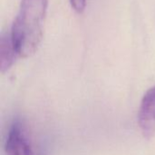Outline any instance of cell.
Segmentation results:
<instances>
[{
    "label": "cell",
    "mask_w": 155,
    "mask_h": 155,
    "mask_svg": "<svg viewBox=\"0 0 155 155\" xmlns=\"http://www.w3.org/2000/svg\"><path fill=\"white\" fill-rule=\"evenodd\" d=\"M48 0H21L10 33L21 58H28L38 49L44 34Z\"/></svg>",
    "instance_id": "obj_1"
},
{
    "label": "cell",
    "mask_w": 155,
    "mask_h": 155,
    "mask_svg": "<svg viewBox=\"0 0 155 155\" xmlns=\"http://www.w3.org/2000/svg\"><path fill=\"white\" fill-rule=\"evenodd\" d=\"M138 124L143 136L150 140L155 135V86L143 95L138 111Z\"/></svg>",
    "instance_id": "obj_2"
},
{
    "label": "cell",
    "mask_w": 155,
    "mask_h": 155,
    "mask_svg": "<svg viewBox=\"0 0 155 155\" xmlns=\"http://www.w3.org/2000/svg\"><path fill=\"white\" fill-rule=\"evenodd\" d=\"M5 155H33L29 140L20 123L15 122L10 128L5 143Z\"/></svg>",
    "instance_id": "obj_3"
},
{
    "label": "cell",
    "mask_w": 155,
    "mask_h": 155,
    "mask_svg": "<svg viewBox=\"0 0 155 155\" xmlns=\"http://www.w3.org/2000/svg\"><path fill=\"white\" fill-rule=\"evenodd\" d=\"M19 57L12 40L9 31L3 32L0 38V68L1 72L5 73L14 65L16 58Z\"/></svg>",
    "instance_id": "obj_4"
},
{
    "label": "cell",
    "mask_w": 155,
    "mask_h": 155,
    "mask_svg": "<svg viewBox=\"0 0 155 155\" xmlns=\"http://www.w3.org/2000/svg\"><path fill=\"white\" fill-rule=\"evenodd\" d=\"M72 7L78 13H82L86 5V0H70Z\"/></svg>",
    "instance_id": "obj_5"
}]
</instances>
